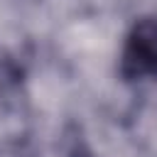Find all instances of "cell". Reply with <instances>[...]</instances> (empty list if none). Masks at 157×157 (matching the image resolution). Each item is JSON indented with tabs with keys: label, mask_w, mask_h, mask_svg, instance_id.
Wrapping results in <instances>:
<instances>
[{
	"label": "cell",
	"mask_w": 157,
	"mask_h": 157,
	"mask_svg": "<svg viewBox=\"0 0 157 157\" xmlns=\"http://www.w3.org/2000/svg\"><path fill=\"white\" fill-rule=\"evenodd\" d=\"M118 76L125 83L157 81V15L137 17L123 37Z\"/></svg>",
	"instance_id": "6da1fadb"
},
{
	"label": "cell",
	"mask_w": 157,
	"mask_h": 157,
	"mask_svg": "<svg viewBox=\"0 0 157 157\" xmlns=\"http://www.w3.org/2000/svg\"><path fill=\"white\" fill-rule=\"evenodd\" d=\"M66 157H96V155L91 152V147H88L86 142H81V140H78V142H74V147L69 150V155H66Z\"/></svg>",
	"instance_id": "7a4b0ae2"
}]
</instances>
